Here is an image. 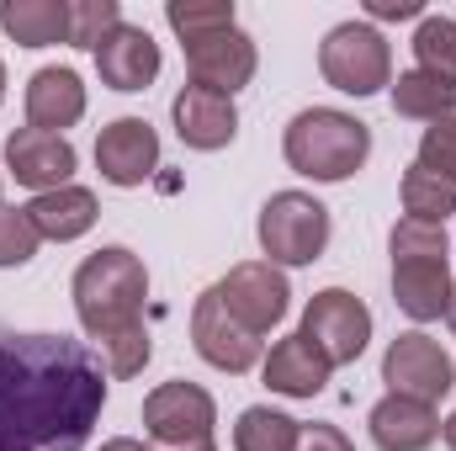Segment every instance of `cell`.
<instances>
[{"mask_svg":"<svg viewBox=\"0 0 456 451\" xmlns=\"http://www.w3.org/2000/svg\"><path fill=\"white\" fill-rule=\"evenodd\" d=\"M107 366L86 340L0 330V451H86Z\"/></svg>","mask_w":456,"mask_h":451,"instance_id":"obj_1","label":"cell"},{"mask_svg":"<svg viewBox=\"0 0 456 451\" xmlns=\"http://www.w3.org/2000/svg\"><path fill=\"white\" fill-rule=\"evenodd\" d=\"M69 292H75V314L86 335L107 356V377H138L154 356V340L143 330V298H149L143 260L127 244H107L80 260Z\"/></svg>","mask_w":456,"mask_h":451,"instance_id":"obj_2","label":"cell"},{"mask_svg":"<svg viewBox=\"0 0 456 451\" xmlns=\"http://www.w3.org/2000/svg\"><path fill=\"white\" fill-rule=\"evenodd\" d=\"M281 154H287V165H292L297 176L335 186V181H350V176L366 165V154H371V127H366L361 117L340 112V107H308V112H297L287 122Z\"/></svg>","mask_w":456,"mask_h":451,"instance_id":"obj_3","label":"cell"},{"mask_svg":"<svg viewBox=\"0 0 456 451\" xmlns=\"http://www.w3.org/2000/svg\"><path fill=\"white\" fill-rule=\"evenodd\" d=\"M319 75L340 96H377L382 86H393V48L371 21H340L319 43Z\"/></svg>","mask_w":456,"mask_h":451,"instance_id":"obj_4","label":"cell"},{"mask_svg":"<svg viewBox=\"0 0 456 451\" xmlns=\"http://www.w3.org/2000/svg\"><path fill=\"white\" fill-rule=\"evenodd\" d=\"M255 234L271 266H314L330 244V208L308 192H276L265 197Z\"/></svg>","mask_w":456,"mask_h":451,"instance_id":"obj_5","label":"cell"},{"mask_svg":"<svg viewBox=\"0 0 456 451\" xmlns=\"http://www.w3.org/2000/svg\"><path fill=\"white\" fill-rule=\"evenodd\" d=\"M297 335L308 340L330 366H350L371 345V308L355 292H345V287H324V292L308 298Z\"/></svg>","mask_w":456,"mask_h":451,"instance_id":"obj_6","label":"cell"},{"mask_svg":"<svg viewBox=\"0 0 456 451\" xmlns=\"http://www.w3.org/2000/svg\"><path fill=\"white\" fill-rule=\"evenodd\" d=\"M213 425H218V404L208 388L197 382H159L149 398H143V430L159 451L175 447H197V441H213Z\"/></svg>","mask_w":456,"mask_h":451,"instance_id":"obj_7","label":"cell"},{"mask_svg":"<svg viewBox=\"0 0 456 451\" xmlns=\"http://www.w3.org/2000/svg\"><path fill=\"white\" fill-rule=\"evenodd\" d=\"M382 382L387 393L419 398V404H441L456 388V361L446 356L441 340H430L425 330H403L382 356Z\"/></svg>","mask_w":456,"mask_h":451,"instance_id":"obj_8","label":"cell"},{"mask_svg":"<svg viewBox=\"0 0 456 451\" xmlns=\"http://www.w3.org/2000/svg\"><path fill=\"white\" fill-rule=\"evenodd\" d=\"M213 292L255 340L271 335L287 319V308H292V287H287L281 266H271V260H239Z\"/></svg>","mask_w":456,"mask_h":451,"instance_id":"obj_9","label":"cell"},{"mask_svg":"<svg viewBox=\"0 0 456 451\" xmlns=\"http://www.w3.org/2000/svg\"><path fill=\"white\" fill-rule=\"evenodd\" d=\"M191 345H197V356H202L208 366L239 377V372L260 366V345H265V340L249 335L224 303H218V292L208 287V292L197 298V308H191Z\"/></svg>","mask_w":456,"mask_h":451,"instance_id":"obj_10","label":"cell"},{"mask_svg":"<svg viewBox=\"0 0 456 451\" xmlns=\"http://www.w3.org/2000/svg\"><path fill=\"white\" fill-rule=\"evenodd\" d=\"M260 70V53H255V37L228 27V32H213L202 43H186V75L191 86L202 91H218V96H239Z\"/></svg>","mask_w":456,"mask_h":451,"instance_id":"obj_11","label":"cell"},{"mask_svg":"<svg viewBox=\"0 0 456 451\" xmlns=\"http://www.w3.org/2000/svg\"><path fill=\"white\" fill-rule=\"evenodd\" d=\"M96 170H102V181H112V186H143L154 170H159V133L143 122V117H117L102 127V138H96Z\"/></svg>","mask_w":456,"mask_h":451,"instance_id":"obj_12","label":"cell"},{"mask_svg":"<svg viewBox=\"0 0 456 451\" xmlns=\"http://www.w3.org/2000/svg\"><path fill=\"white\" fill-rule=\"evenodd\" d=\"M5 170L16 176V186L27 192H59L75 176V144L59 133H37V127H16L5 138Z\"/></svg>","mask_w":456,"mask_h":451,"instance_id":"obj_13","label":"cell"},{"mask_svg":"<svg viewBox=\"0 0 456 451\" xmlns=\"http://www.w3.org/2000/svg\"><path fill=\"white\" fill-rule=\"evenodd\" d=\"M452 287L456 282L446 255H393V303L409 319H419V324L441 319L452 308Z\"/></svg>","mask_w":456,"mask_h":451,"instance_id":"obj_14","label":"cell"},{"mask_svg":"<svg viewBox=\"0 0 456 451\" xmlns=\"http://www.w3.org/2000/svg\"><path fill=\"white\" fill-rule=\"evenodd\" d=\"M170 117H175V133L186 149H228L233 133H239V107L233 96H218V91H202V86H181L175 102H170Z\"/></svg>","mask_w":456,"mask_h":451,"instance_id":"obj_15","label":"cell"},{"mask_svg":"<svg viewBox=\"0 0 456 451\" xmlns=\"http://www.w3.org/2000/svg\"><path fill=\"white\" fill-rule=\"evenodd\" d=\"M159 43L143 32V27H133V21H122L112 37L96 48V70H102V86H112L122 96H133V91H149L154 86V75H159Z\"/></svg>","mask_w":456,"mask_h":451,"instance_id":"obj_16","label":"cell"},{"mask_svg":"<svg viewBox=\"0 0 456 451\" xmlns=\"http://www.w3.org/2000/svg\"><path fill=\"white\" fill-rule=\"evenodd\" d=\"M21 107H27V127H37V133H59V138H64V127H75V122L86 117V86H80L75 70L48 64V70H37V75L27 80Z\"/></svg>","mask_w":456,"mask_h":451,"instance_id":"obj_17","label":"cell"},{"mask_svg":"<svg viewBox=\"0 0 456 451\" xmlns=\"http://www.w3.org/2000/svg\"><path fill=\"white\" fill-rule=\"evenodd\" d=\"M366 425H371V441L382 451H425L441 441L436 404H419V398H403V393L377 398L371 414H366Z\"/></svg>","mask_w":456,"mask_h":451,"instance_id":"obj_18","label":"cell"},{"mask_svg":"<svg viewBox=\"0 0 456 451\" xmlns=\"http://www.w3.org/2000/svg\"><path fill=\"white\" fill-rule=\"evenodd\" d=\"M330 372H335V366H330L303 335L276 340L271 356H260V377H265V388L281 393V398H319V393L330 388Z\"/></svg>","mask_w":456,"mask_h":451,"instance_id":"obj_19","label":"cell"},{"mask_svg":"<svg viewBox=\"0 0 456 451\" xmlns=\"http://www.w3.org/2000/svg\"><path fill=\"white\" fill-rule=\"evenodd\" d=\"M27 218L37 228V239H59V244H69V239H80V234H91L96 218H102V208H96V192L91 186H59V192H43V197H32L27 202Z\"/></svg>","mask_w":456,"mask_h":451,"instance_id":"obj_20","label":"cell"},{"mask_svg":"<svg viewBox=\"0 0 456 451\" xmlns=\"http://www.w3.org/2000/svg\"><path fill=\"white\" fill-rule=\"evenodd\" d=\"M0 32L21 48L69 43V0H0Z\"/></svg>","mask_w":456,"mask_h":451,"instance_id":"obj_21","label":"cell"},{"mask_svg":"<svg viewBox=\"0 0 456 451\" xmlns=\"http://www.w3.org/2000/svg\"><path fill=\"white\" fill-rule=\"evenodd\" d=\"M393 112L414 117V122H441V117H456V86L452 80H436L425 70H403L393 80Z\"/></svg>","mask_w":456,"mask_h":451,"instance_id":"obj_22","label":"cell"},{"mask_svg":"<svg viewBox=\"0 0 456 451\" xmlns=\"http://www.w3.org/2000/svg\"><path fill=\"white\" fill-rule=\"evenodd\" d=\"M398 197H403V218H419V224H446L456 213V181L425 170V165H409L403 170Z\"/></svg>","mask_w":456,"mask_h":451,"instance_id":"obj_23","label":"cell"},{"mask_svg":"<svg viewBox=\"0 0 456 451\" xmlns=\"http://www.w3.org/2000/svg\"><path fill=\"white\" fill-rule=\"evenodd\" d=\"M297 436H303V425L292 414H281L271 404H255L233 425V451H297Z\"/></svg>","mask_w":456,"mask_h":451,"instance_id":"obj_24","label":"cell"},{"mask_svg":"<svg viewBox=\"0 0 456 451\" xmlns=\"http://www.w3.org/2000/svg\"><path fill=\"white\" fill-rule=\"evenodd\" d=\"M165 21H170V32H175L181 43H202V37H213V32L239 27V21H233V0H170V5H165Z\"/></svg>","mask_w":456,"mask_h":451,"instance_id":"obj_25","label":"cell"},{"mask_svg":"<svg viewBox=\"0 0 456 451\" xmlns=\"http://www.w3.org/2000/svg\"><path fill=\"white\" fill-rule=\"evenodd\" d=\"M414 59H419L414 70L456 86V21L452 16H419V27H414Z\"/></svg>","mask_w":456,"mask_h":451,"instance_id":"obj_26","label":"cell"},{"mask_svg":"<svg viewBox=\"0 0 456 451\" xmlns=\"http://www.w3.org/2000/svg\"><path fill=\"white\" fill-rule=\"evenodd\" d=\"M122 27V5L117 0H69V48H102Z\"/></svg>","mask_w":456,"mask_h":451,"instance_id":"obj_27","label":"cell"},{"mask_svg":"<svg viewBox=\"0 0 456 451\" xmlns=\"http://www.w3.org/2000/svg\"><path fill=\"white\" fill-rule=\"evenodd\" d=\"M37 228L27 218V208H0V271H16L37 255Z\"/></svg>","mask_w":456,"mask_h":451,"instance_id":"obj_28","label":"cell"},{"mask_svg":"<svg viewBox=\"0 0 456 451\" xmlns=\"http://www.w3.org/2000/svg\"><path fill=\"white\" fill-rule=\"evenodd\" d=\"M414 165H425V170H436V176L456 181V117H441V122L425 127V138H419V160H414Z\"/></svg>","mask_w":456,"mask_h":451,"instance_id":"obj_29","label":"cell"},{"mask_svg":"<svg viewBox=\"0 0 456 451\" xmlns=\"http://www.w3.org/2000/svg\"><path fill=\"white\" fill-rule=\"evenodd\" d=\"M297 451H355V447H350V436H345L340 425H303Z\"/></svg>","mask_w":456,"mask_h":451,"instance_id":"obj_30","label":"cell"},{"mask_svg":"<svg viewBox=\"0 0 456 451\" xmlns=\"http://www.w3.org/2000/svg\"><path fill=\"white\" fill-rule=\"evenodd\" d=\"M419 11H425L419 0H366V16H377V21H409Z\"/></svg>","mask_w":456,"mask_h":451,"instance_id":"obj_31","label":"cell"},{"mask_svg":"<svg viewBox=\"0 0 456 451\" xmlns=\"http://www.w3.org/2000/svg\"><path fill=\"white\" fill-rule=\"evenodd\" d=\"M102 451H149L143 441H133V436H117V441H107Z\"/></svg>","mask_w":456,"mask_h":451,"instance_id":"obj_32","label":"cell"},{"mask_svg":"<svg viewBox=\"0 0 456 451\" xmlns=\"http://www.w3.org/2000/svg\"><path fill=\"white\" fill-rule=\"evenodd\" d=\"M441 436H446V447L456 451V414H452V420H446V425H441Z\"/></svg>","mask_w":456,"mask_h":451,"instance_id":"obj_33","label":"cell"},{"mask_svg":"<svg viewBox=\"0 0 456 451\" xmlns=\"http://www.w3.org/2000/svg\"><path fill=\"white\" fill-rule=\"evenodd\" d=\"M175 451H218L213 441H197V447H175Z\"/></svg>","mask_w":456,"mask_h":451,"instance_id":"obj_34","label":"cell"},{"mask_svg":"<svg viewBox=\"0 0 456 451\" xmlns=\"http://www.w3.org/2000/svg\"><path fill=\"white\" fill-rule=\"evenodd\" d=\"M446 319H452V335H456V287H452V308H446Z\"/></svg>","mask_w":456,"mask_h":451,"instance_id":"obj_35","label":"cell"},{"mask_svg":"<svg viewBox=\"0 0 456 451\" xmlns=\"http://www.w3.org/2000/svg\"><path fill=\"white\" fill-rule=\"evenodd\" d=\"M0 102H5V64H0Z\"/></svg>","mask_w":456,"mask_h":451,"instance_id":"obj_36","label":"cell"}]
</instances>
